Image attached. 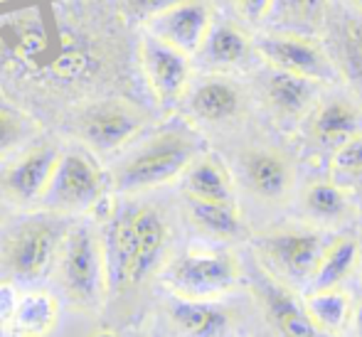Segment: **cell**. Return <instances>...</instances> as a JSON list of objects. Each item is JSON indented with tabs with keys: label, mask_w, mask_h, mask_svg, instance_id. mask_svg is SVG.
Masks as SVG:
<instances>
[{
	"label": "cell",
	"mask_w": 362,
	"mask_h": 337,
	"mask_svg": "<svg viewBox=\"0 0 362 337\" xmlns=\"http://www.w3.org/2000/svg\"><path fill=\"white\" fill-rule=\"evenodd\" d=\"M62 155L52 143H37L30 150H25L8 170L3 172V190L5 195L18 204L42 202L49 180L54 175V167Z\"/></svg>",
	"instance_id": "30bf717a"
},
{
	"label": "cell",
	"mask_w": 362,
	"mask_h": 337,
	"mask_svg": "<svg viewBox=\"0 0 362 337\" xmlns=\"http://www.w3.org/2000/svg\"><path fill=\"white\" fill-rule=\"evenodd\" d=\"M139 62L148 81V89L153 91L158 104L173 106L182 99L187 84H190V54L146 32L139 42Z\"/></svg>",
	"instance_id": "52a82bcc"
},
{
	"label": "cell",
	"mask_w": 362,
	"mask_h": 337,
	"mask_svg": "<svg viewBox=\"0 0 362 337\" xmlns=\"http://www.w3.org/2000/svg\"><path fill=\"white\" fill-rule=\"evenodd\" d=\"M264 303L269 308L274 323L281 328L286 337H315L318 328L310 320L305 305H300L293 295L288 293L284 285L274 283V280H264Z\"/></svg>",
	"instance_id": "e0dca14e"
},
{
	"label": "cell",
	"mask_w": 362,
	"mask_h": 337,
	"mask_svg": "<svg viewBox=\"0 0 362 337\" xmlns=\"http://www.w3.org/2000/svg\"><path fill=\"white\" fill-rule=\"evenodd\" d=\"M173 3H177V0H121V10H124L126 18L139 20V23H148L153 15L170 8Z\"/></svg>",
	"instance_id": "4dcf8cb0"
},
{
	"label": "cell",
	"mask_w": 362,
	"mask_h": 337,
	"mask_svg": "<svg viewBox=\"0 0 362 337\" xmlns=\"http://www.w3.org/2000/svg\"><path fill=\"white\" fill-rule=\"evenodd\" d=\"M244 175L247 182L264 200H281L291 190V167L281 155L269 150H252L244 158Z\"/></svg>",
	"instance_id": "4fadbf2b"
},
{
	"label": "cell",
	"mask_w": 362,
	"mask_h": 337,
	"mask_svg": "<svg viewBox=\"0 0 362 337\" xmlns=\"http://www.w3.org/2000/svg\"><path fill=\"white\" fill-rule=\"evenodd\" d=\"M358 335L362 337V303H360V308H358Z\"/></svg>",
	"instance_id": "836d02e7"
},
{
	"label": "cell",
	"mask_w": 362,
	"mask_h": 337,
	"mask_svg": "<svg viewBox=\"0 0 362 337\" xmlns=\"http://www.w3.org/2000/svg\"><path fill=\"white\" fill-rule=\"evenodd\" d=\"M57 259L59 285L67 298L79 308H99L109 288L104 244L99 234L86 224L67 232Z\"/></svg>",
	"instance_id": "7a4b0ae2"
},
{
	"label": "cell",
	"mask_w": 362,
	"mask_h": 337,
	"mask_svg": "<svg viewBox=\"0 0 362 337\" xmlns=\"http://www.w3.org/2000/svg\"><path fill=\"white\" fill-rule=\"evenodd\" d=\"M136 217V259L131 266L129 285H136L146 280L160 264L163 249L168 242V229L163 222L160 212L153 207L134 209Z\"/></svg>",
	"instance_id": "7c38bea8"
},
{
	"label": "cell",
	"mask_w": 362,
	"mask_h": 337,
	"mask_svg": "<svg viewBox=\"0 0 362 337\" xmlns=\"http://www.w3.org/2000/svg\"><path fill=\"white\" fill-rule=\"evenodd\" d=\"M185 192L190 200L232 202V182L224 167L212 158L195 160L185 170Z\"/></svg>",
	"instance_id": "ffe728a7"
},
{
	"label": "cell",
	"mask_w": 362,
	"mask_h": 337,
	"mask_svg": "<svg viewBox=\"0 0 362 337\" xmlns=\"http://www.w3.org/2000/svg\"><path fill=\"white\" fill-rule=\"evenodd\" d=\"M94 67V59L86 54V49H79V47H69V49H62L59 57L52 62V76L59 81H74V79H81L84 74H89V69Z\"/></svg>",
	"instance_id": "83f0119b"
},
{
	"label": "cell",
	"mask_w": 362,
	"mask_h": 337,
	"mask_svg": "<svg viewBox=\"0 0 362 337\" xmlns=\"http://www.w3.org/2000/svg\"><path fill=\"white\" fill-rule=\"evenodd\" d=\"M360 131H362V111L345 99L325 101L313 121L315 141L323 143V146H330L333 150L338 146H343L345 141H350L353 136H358Z\"/></svg>",
	"instance_id": "2e32d148"
},
{
	"label": "cell",
	"mask_w": 362,
	"mask_h": 337,
	"mask_svg": "<svg viewBox=\"0 0 362 337\" xmlns=\"http://www.w3.org/2000/svg\"><path fill=\"white\" fill-rule=\"evenodd\" d=\"M25 136V126L20 116H15L10 109L0 106V155L10 153Z\"/></svg>",
	"instance_id": "f546056e"
},
{
	"label": "cell",
	"mask_w": 362,
	"mask_h": 337,
	"mask_svg": "<svg viewBox=\"0 0 362 337\" xmlns=\"http://www.w3.org/2000/svg\"><path fill=\"white\" fill-rule=\"evenodd\" d=\"M64 237H67V232H64L59 219H30V222L20 224L5 244V266L20 278H40L57 259Z\"/></svg>",
	"instance_id": "3957f363"
},
{
	"label": "cell",
	"mask_w": 362,
	"mask_h": 337,
	"mask_svg": "<svg viewBox=\"0 0 362 337\" xmlns=\"http://www.w3.org/2000/svg\"><path fill=\"white\" fill-rule=\"evenodd\" d=\"M146 126V114L126 99H104L84 109L74 121V134L99 153L119 150Z\"/></svg>",
	"instance_id": "277c9868"
},
{
	"label": "cell",
	"mask_w": 362,
	"mask_h": 337,
	"mask_svg": "<svg viewBox=\"0 0 362 337\" xmlns=\"http://www.w3.org/2000/svg\"><path fill=\"white\" fill-rule=\"evenodd\" d=\"M360 249L358 242L353 239H338L330 247H325L323 256L318 261V268L313 273L315 290L320 288H338L350 273H353L355 264H358Z\"/></svg>",
	"instance_id": "7402d4cb"
},
{
	"label": "cell",
	"mask_w": 362,
	"mask_h": 337,
	"mask_svg": "<svg viewBox=\"0 0 362 337\" xmlns=\"http://www.w3.org/2000/svg\"><path fill=\"white\" fill-rule=\"evenodd\" d=\"M276 0H237V10L247 23H262L274 13Z\"/></svg>",
	"instance_id": "1f68e13d"
},
{
	"label": "cell",
	"mask_w": 362,
	"mask_h": 337,
	"mask_svg": "<svg viewBox=\"0 0 362 337\" xmlns=\"http://www.w3.org/2000/svg\"><path fill=\"white\" fill-rule=\"evenodd\" d=\"M315 79L300 74H291V71L272 69L267 79V99L272 109L284 119H296L310 106L315 96Z\"/></svg>",
	"instance_id": "9a60e30c"
},
{
	"label": "cell",
	"mask_w": 362,
	"mask_h": 337,
	"mask_svg": "<svg viewBox=\"0 0 362 337\" xmlns=\"http://www.w3.org/2000/svg\"><path fill=\"white\" fill-rule=\"evenodd\" d=\"M170 315L187 335L192 337H217L227 328V313L217 305L200 300H175L170 305Z\"/></svg>",
	"instance_id": "44dd1931"
},
{
	"label": "cell",
	"mask_w": 362,
	"mask_h": 337,
	"mask_svg": "<svg viewBox=\"0 0 362 337\" xmlns=\"http://www.w3.org/2000/svg\"><path fill=\"white\" fill-rule=\"evenodd\" d=\"M3 217H5V207L0 204V222H3Z\"/></svg>",
	"instance_id": "d590c367"
},
{
	"label": "cell",
	"mask_w": 362,
	"mask_h": 337,
	"mask_svg": "<svg viewBox=\"0 0 362 337\" xmlns=\"http://www.w3.org/2000/svg\"><path fill=\"white\" fill-rule=\"evenodd\" d=\"M104 180L86 153L64 150L54 167V175L42 197V204L52 212H81L96 204Z\"/></svg>",
	"instance_id": "5b68a950"
},
{
	"label": "cell",
	"mask_w": 362,
	"mask_h": 337,
	"mask_svg": "<svg viewBox=\"0 0 362 337\" xmlns=\"http://www.w3.org/2000/svg\"><path fill=\"white\" fill-rule=\"evenodd\" d=\"M57 325V298L49 293H30L13 313L15 337H47Z\"/></svg>",
	"instance_id": "d6986e66"
},
{
	"label": "cell",
	"mask_w": 362,
	"mask_h": 337,
	"mask_svg": "<svg viewBox=\"0 0 362 337\" xmlns=\"http://www.w3.org/2000/svg\"><path fill=\"white\" fill-rule=\"evenodd\" d=\"M239 106H242L239 86L224 76H210V79L200 81L190 94V111L197 119L210 121V124H219V121L237 116Z\"/></svg>",
	"instance_id": "5bb4252c"
},
{
	"label": "cell",
	"mask_w": 362,
	"mask_h": 337,
	"mask_svg": "<svg viewBox=\"0 0 362 337\" xmlns=\"http://www.w3.org/2000/svg\"><path fill=\"white\" fill-rule=\"evenodd\" d=\"M340 54H343L345 71L355 81H362V15L345 20L340 28Z\"/></svg>",
	"instance_id": "484cf974"
},
{
	"label": "cell",
	"mask_w": 362,
	"mask_h": 337,
	"mask_svg": "<svg viewBox=\"0 0 362 337\" xmlns=\"http://www.w3.org/2000/svg\"><path fill=\"white\" fill-rule=\"evenodd\" d=\"M252 49L254 42L247 30L239 28L237 23H217L212 25L200 52L212 67H237L252 54Z\"/></svg>",
	"instance_id": "ac0fdd59"
},
{
	"label": "cell",
	"mask_w": 362,
	"mask_h": 337,
	"mask_svg": "<svg viewBox=\"0 0 362 337\" xmlns=\"http://www.w3.org/2000/svg\"><path fill=\"white\" fill-rule=\"evenodd\" d=\"M18 308V300H15V290L10 285H0V318L5 315H13Z\"/></svg>",
	"instance_id": "d6a6232c"
},
{
	"label": "cell",
	"mask_w": 362,
	"mask_h": 337,
	"mask_svg": "<svg viewBox=\"0 0 362 337\" xmlns=\"http://www.w3.org/2000/svg\"><path fill=\"white\" fill-rule=\"evenodd\" d=\"M197 146L182 131H163L124 158L114 170V187L121 192H141L165 185L195 162Z\"/></svg>",
	"instance_id": "6da1fadb"
},
{
	"label": "cell",
	"mask_w": 362,
	"mask_h": 337,
	"mask_svg": "<svg viewBox=\"0 0 362 337\" xmlns=\"http://www.w3.org/2000/svg\"><path fill=\"white\" fill-rule=\"evenodd\" d=\"M305 209L318 219H338L348 209V200H345L343 187L335 182H313L305 190Z\"/></svg>",
	"instance_id": "d4e9b609"
},
{
	"label": "cell",
	"mask_w": 362,
	"mask_h": 337,
	"mask_svg": "<svg viewBox=\"0 0 362 337\" xmlns=\"http://www.w3.org/2000/svg\"><path fill=\"white\" fill-rule=\"evenodd\" d=\"M333 170L340 175L362 177V131L333 150Z\"/></svg>",
	"instance_id": "f1b7e54d"
},
{
	"label": "cell",
	"mask_w": 362,
	"mask_h": 337,
	"mask_svg": "<svg viewBox=\"0 0 362 337\" xmlns=\"http://www.w3.org/2000/svg\"><path fill=\"white\" fill-rule=\"evenodd\" d=\"M305 310L318 330L338 333L348 323L350 298L340 288H320L305 300Z\"/></svg>",
	"instance_id": "603a6c76"
},
{
	"label": "cell",
	"mask_w": 362,
	"mask_h": 337,
	"mask_svg": "<svg viewBox=\"0 0 362 337\" xmlns=\"http://www.w3.org/2000/svg\"><path fill=\"white\" fill-rule=\"evenodd\" d=\"M168 278L180 293L210 295L239 283V264L229 254L190 252L173 264Z\"/></svg>",
	"instance_id": "9c48e42d"
},
{
	"label": "cell",
	"mask_w": 362,
	"mask_h": 337,
	"mask_svg": "<svg viewBox=\"0 0 362 337\" xmlns=\"http://www.w3.org/2000/svg\"><path fill=\"white\" fill-rule=\"evenodd\" d=\"M328 10V0H276L274 13L281 15L286 23L303 25V28H318Z\"/></svg>",
	"instance_id": "4316f807"
},
{
	"label": "cell",
	"mask_w": 362,
	"mask_h": 337,
	"mask_svg": "<svg viewBox=\"0 0 362 337\" xmlns=\"http://www.w3.org/2000/svg\"><path fill=\"white\" fill-rule=\"evenodd\" d=\"M212 8L205 0H177L146 23V32L185 54H197L212 30Z\"/></svg>",
	"instance_id": "ba28073f"
},
{
	"label": "cell",
	"mask_w": 362,
	"mask_h": 337,
	"mask_svg": "<svg viewBox=\"0 0 362 337\" xmlns=\"http://www.w3.org/2000/svg\"><path fill=\"white\" fill-rule=\"evenodd\" d=\"M254 49L272 69L291 71L315 81H330L338 76L330 54L308 35L269 32L257 40Z\"/></svg>",
	"instance_id": "8992f818"
},
{
	"label": "cell",
	"mask_w": 362,
	"mask_h": 337,
	"mask_svg": "<svg viewBox=\"0 0 362 337\" xmlns=\"http://www.w3.org/2000/svg\"><path fill=\"white\" fill-rule=\"evenodd\" d=\"M190 217L202 232L212 237H237L242 232V219L232 202H202L190 200Z\"/></svg>",
	"instance_id": "cb8c5ba5"
},
{
	"label": "cell",
	"mask_w": 362,
	"mask_h": 337,
	"mask_svg": "<svg viewBox=\"0 0 362 337\" xmlns=\"http://www.w3.org/2000/svg\"><path fill=\"white\" fill-rule=\"evenodd\" d=\"M262 252L269 261H274L284 273L293 278H313L318 261L325 252V244L320 234L313 232H279L272 237H264L259 242Z\"/></svg>",
	"instance_id": "8fae6325"
},
{
	"label": "cell",
	"mask_w": 362,
	"mask_h": 337,
	"mask_svg": "<svg viewBox=\"0 0 362 337\" xmlns=\"http://www.w3.org/2000/svg\"><path fill=\"white\" fill-rule=\"evenodd\" d=\"M353 3V8L358 10V15H362V0H350Z\"/></svg>",
	"instance_id": "e575fe53"
}]
</instances>
